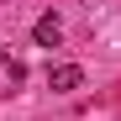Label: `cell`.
<instances>
[{
	"mask_svg": "<svg viewBox=\"0 0 121 121\" xmlns=\"http://www.w3.org/2000/svg\"><path fill=\"white\" fill-rule=\"evenodd\" d=\"M32 37H37V48H58V42H63V26H58V16H37Z\"/></svg>",
	"mask_w": 121,
	"mask_h": 121,
	"instance_id": "7a4b0ae2",
	"label": "cell"
},
{
	"mask_svg": "<svg viewBox=\"0 0 121 121\" xmlns=\"http://www.w3.org/2000/svg\"><path fill=\"white\" fill-rule=\"evenodd\" d=\"M79 84H84V69H79V63H53V69H48V90L69 95V90H79Z\"/></svg>",
	"mask_w": 121,
	"mask_h": 121,
	"instance_id": "6da1fadb",
	"label": "cell"
}]
</instances>
